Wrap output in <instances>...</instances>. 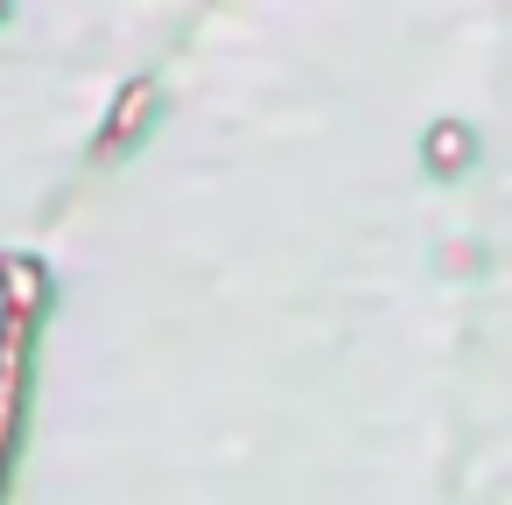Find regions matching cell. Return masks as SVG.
<instances>
[{"mask_svg": "<svg viewBox=\"0 0 512 505\" xmlns=\"http://www.w3.org/2000/svg\"><path fill=\"white\" fill-rule=\"evenodd\" d=\"M428 148H435V162H456V155L470 162V134H456V127H442V134H435Z\"/></svg>", "mask_w": 512, "mask_h": 505, "instance_id": "1", "label": "cell"}]
</instances>
